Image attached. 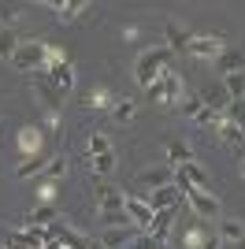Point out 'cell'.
<instances>
[{"label":"cell","instance_id":"6da1fadb","mask_svg":"<svg viewBox=\"0 0 245 249\" xmlns=\"http://www.w3.org/2000/svg\"><path fill=\"white\" fill-rule=\"evenodd\" d=\"M167 56H171V49H145L138 56V63H134V82L141 86V89H149L167 71Z\"/></svg>","mask_w":245,"mask_h":249},{"label":"cell","instance_id":"7a4b0ae2","mask_svg":"<svg viewBox=\"0 0 245 249\" xmlns=\"http://www.w3.org/2000/svg\"><path fill=\"white\" fill-rule=\"evenodd\" d=\"M45 52H49V45L45 41H22L19 49H15V56H11V67L15 71H26V74H37L45 71Z\"/></svg>","mask_w":245,"mask_h":249},{"label":"cell","instance_id":"3957f363","mask_svg":"<svg viewBox=\"0 0 245 249\" xmlns=\"http://www.w3.org/2000/svg\"><path fill=\"white\" fill-rule=\"evenodd\" d=\"M145 93L153 97L156 104H182V74H175V71H163L160 78H156Z\"/></svg>","mask_w":245,"mask_h":249},{"label":"cell","instance_id":"277c9868","mask_svg":"<svg viewBox=\"0 0 245 249\" xmlns=\"http://www.w3.org/2000/svg\"><path fill=\"white\" fill-rule=\"evenodd\" d=\"M122 201H126V194H122V190H112V186H104V190H101V205H97V212H101V219L108 223V227L130 223V219H126V208H122Z\"/></svg>","mask_w":245,"mask_h":249},{"label":"cell","instance_id":"5b68a950","mask_svg":"<svg viewBox=\"0 0 245 249\" xmlns=\"http://www.w3.org/2000/svg\"><path fill=\"white\" fill-rule=\"evenodd\" d=\"M186 52H190V56H197V60H219V56L227 52V45H223V37H219V34H197V37H190Z\"/></svg>","mask_w":245,"mask_h":249},{"label":"cell","instance_id":"8992f818","mask_svg":"<svg viewBox=\"0 0 245 249\" xmlns=\"http://www.w3.org/2000/svg\"><path fill=\"white\" fill-rule=\"evenodd\" d=\"M134 238H141V227H134V223H119V227H104V234H101L97 246H101V249H126Z\"/></svg>","mask_w":245,"mask_h":249},{"label":"cell","instance_id":"52a82bcc","mask_svg":"<svg viewBox=\"0 0 245 249\" xmlns=\"http://www.w3.org/2000/svg\"><path fill=\"white\" fill-rule=\"evenodd\" d=\"M45 231H49V242H56V246H63V249H93L89 242L82 238L78 231H71L67 223H63V219H52Z\"/></svg>","mask_w":245,"mask_h":249},{"label":"cell","instance_id":"ba28073f","mask_svg":"<svg viewBox=\"0 0 245 249\" xmlns=\"http://www.w3.org/2000/svg\"><path fill=\"white\" fill-rule=\"evenodd\" d=\"M182 194H186V201L193 205V212L201 219H215L219 216V197H215V194H201V190H190V186H182Z\"/></svg>","mask_w":245,"mask_h":249},{"label":"cell","instance_id":"9c48e42d","mask_svg":"<svg viewBox=\"0 0 245 249\" xmlns=\"http://www.w3.org/2000/svg\"><path fill=\"white\" fill-rule=\"evenodd\" d=\"M45 78H49V86H52V89H56L60 97L74 89V67H71L67 60H63V63H52L49 71H45Z\"/></svg>","mask_w":245,"mask_h":249},{"label":"cell","instance_id":"30bf717a","mask_svg":"<svg viewBox=\"0 0 245 249\" xmlns=\"http://www.w3.org/2000/svg\"><path fill=\"white\" fill-rule=\"evenodd\" d=\"M122 208H126V219H130L134 227L149 231V223H153V208L145 205V197H130V194H126V201H122Z\"/></svg>","mask_w":245,"mask_h":249},{"label":"cell","instance_id":"8fae6325","mask_svg":"<svg viewBox=\"0 0 245 249\" xmlns=\"http://www.w3.org/2000/svg\"><path fill=\"white\" fill-rule=\"evenodd\" d=\"M178 194H182V190L175 186H160V190H153V194H149V197H145V205L153 208V212H160V208H175V201H178Z\"/></svg>","mask_w":245,"mask_h":249},{"label":"cell","instance_id":"7c38bea8","mask_svg":"<svg viewBox=\"0 0 245 249\" xmlns=\"http://www.w3.org/2000/svg\"><path fill=\"white\" fill-rule=\"evenodd\" d=\"M34 93L41 97V104H45L49 112H56V108H60V101H63V97H60V93H56V89H52V86H49V78H45V71H37V74H34Z\"/></svg>","mask_w":245,"mask_h":249},{"label":"cell","instance_id":"4fadbf2b","mask_svg":"<svg viewBox=\"0 0 245 249\" xmlns=\"http://www.w3.org/2000/svg\"><path fill=\"white\" fill-rule=\"evenodd\" d=\"M49 8L60 15V22H71L86 11V4H82V0H49Z\"/></svg>","mask_w":245,"mask_h":249},{"label":"cell","instance_id":"5bb4252c","mask_svg":"<svg viewBox=\"0 0 245 249\" xmlns=\"http://www.w3.org/2000/svg\"><path fill=\"white\" fill-rule=\"evenodd\" d=\"M201 104H204V108H215V112H223L227 104H230V97H227L223 86H208V89H201Z\"/></svg>","mask_w":245,"mask_h":249},{"label":"cell","instance_id":"9a60e30c","mask_svg":"<svg viewBox=\"0 0 245 249\" xmlns=\"http://www.w3.org/2000/svg\"><path fill=\"white\" fill-rule=\"evenodd\" d=\"M171 171H163V167H153V171H141L138 175V182L141 186H149V190H160V186H171Z\"/></svg>","mask_w":245,"mask_h":249},{"label":"cell","instance_id":"2e32d148","mask_svg":"<svg viewBox=\"0 0 245 249\" xmlns=\"http://www.w3.org/2000/svg\"><path fill=\"white\" fill-rule=\"evenodd\" d=\"M163 34H167V49H171V52H186L190 37H193V34L178 30V22H167V26H163Z\"/></svg>","mask_w":245,"mask_h":249},{"label":"cell","instance_id":"e0dca14e","mask_svg":"<svg viewBox=\"0 0 245 249\" xmlns=\"http://www.w3.org/2000/svg\"><path fill=\"white\" fill-rule=\"evenodd\" d=\"M15 234H19L30 249H45V246H49V231H45V227H22V231H15Z\"/></svg>","mask_w":245,"mask_h":249},{"label":"cell","instance_id":"ac0fdd59","mask_svg":"<svg viewBox=\"0 0 245 249\" xmlns=\"http://www.w3.org/2000/svg\"><path fill=\"white\" fill-rule=\"evenodd\" d=\"M223 119L227 123H234L238 130H245V97H234V101L223 108Z\"/></svg>","mask_w":245,"mask_h":249},{"label":"cell","instance_id":"d6986e66","mask_svg":"<svg viewBox=\"0 0 245 249\" xmlns=\"http://www.w3.org/2000/svg\"><path fill=\"white\" fill-rule=\"evenodd\" d=\"M219 71H223V78L245 71V52H223V56H219Z\"/></svg>","mask_w":245,"mask_h":249},{"label":"cell","instance_id":"ffe728a7","mask_svg":"<svg viewBox=\"0 0 245 249\" xmlns=\"http://www.w3.org/2000/svg\"><path fill=\"white\" fill-rule=\"evenodd\" d=\"M245 238V227L242 223H238V219H223V223H219V242H242Z\"/></svg>","mask_w":245,"mask_h":249},{"label":"cell","instance_id":"44dd1931","mask_svg":"<svg viewBox=\"0 0 245 249\" xmlns=\"http://www.w3.org/2000/svg\"><path fill=\"white\" fill-rule=\"evenodd\" d=\"M89 171H93V175H112V171H115V153L89 156Z\"/></svg>","mask_w":245,"mask_h":249},{"label":"cell","instance_id":"7402d4cb","mask_svg":"<svg viewBox=\"0 0 245 249\" xmlns=\"http://www.w3.org/2000/svg\"><path fill=\"white\" fill-rule=\"evenodd\" d=\"M52 219H60V216H56V208H52V205H37V208L30 212V219H26V223H30V227H49Z\"/></svg>","mask_w":245,"mask_h":249},{"label":"cell","instance_id":"603a6c76","mask_svg":"<svg viewBox=\"0 0 245 249\" xmlns=\"http://www.w3.org/2000/svg\"><path fill=\"white\" fill-rule=\"evenodd\" d=\"M108 104H115V97L108 93V86H97V89L86 93V108H108Z\"/></svg>","mask_w":245,"mask_h":249},{"label":"cell","instance_id":"cb8c5ba5","mask_svg":"<svg viewBox=\"0 0 245 249\" xmlns=\"http://www.w3.org/2000/svg\"><path fill=\"white\" fill-rule=\"evenodd\" d=\"M134 108H138V104H134L130 97H122V101L112 104V119H115V123H130V119H134Z\"/></svg>","mask_w":245,"mask_h":249},{"label":"cell","instance_id":"d4e9b609","mask_svg":"<svg viewBox=\"0 0 245 249\" xmlns=\"http://www.w3.org/2000/svg\"><path fill=\"white\" fill-rule=\"evenodd\" d=\"M219 138H223L227 145L245 149V130H238V126H234V123H227V119H223V126H219Z\"/></svg>","mask_w":245,"mask_h":249},{"label":"cell","instance_id":"484cf974","mask_svg":"<svg viewBox=\"0 0 245 249\" xmlns=\"http://www.w3.org/2000/svg\"><path fill=\"white\" fill-rule=\"evenodd\" d=\"M223 89H227V97H230V101H234V97H245V71L227 74V78H223Z\"/></svg>","mask_w":245,"mask_h":249},{"label":"cell","instance_id":"4316f807","mask_svg":"<svg viewBox=\"0 0 245 249\" xmlns=\"http://www.w3.org/2000/svg\"><path fill=\"white\" fill-rule=\"evenodd\" d=\"M37 171H45V160H41V156H26V160L15 167V175H19V178H30V175H37Z\"/></svg>","mask_w":245,"mask_h":249},{"label":"cell","instance_id":"83f0119b","mask_svg":"<svg viewBox=\"0 0 245 249\" xmlns=\"http://www.w3.org/2000/svg\"><path fill=\"white\" fill-rule=\"evenodd\" d=\"M167 160H171L175 167H182L186 160H190V145H182V142H167Z\"/></svg>","mask_w":245,"mask_h":249},{"label":"cell","instance_id":"f1b7e54d","mask_svg":"<svg viewBox=\"0 0 245 249\" xmlns=\"http://www.w3.org/2000/svg\"><path fill=\"white\" fill-rule=\"evenodd\" d=\"M19 145H22V153H30V149L37 153V145H41V130H37V126H26V130L19 134Z\"/></svg>","mask_w":245,"mask_h":249},{"label":"cell","instance_id":"f546056e","mask_svg":"<svg viewBox=\"0 0 245 249\" xmlns=\"http://www.w3.org/2000/svg\"><path fill=\"white\" fill-rule=\"evenodd\" d=\"M193 119H197L201 126H215V130L223 126V112H215V108H201V112H197Z\"/></svg>","mask_w":245,"mask_h":249},{"label":"cell","instance_id":"4dcf8cb0","mask_svg":"<svg viewBox=\"0 0 245 249\" xmlns=\"http://www.w3.org/2000/svg\"><path fill=\"white\" fill-rule=\"evenodd\" d=\"M101 153H112V142H108V134L93 130L89 134V156H101Z\"/></svg>","mask_w":245,"mask_h":249},{"label":"cell","instance_id":"1f68e13d","mask_svg":"<svg viewBox=\"0 0 245 249\" xmlns=\"http://www.w3.org/2000/svg\"><path fill=\"white\" fill-rule=\"evenodd\" d=\"M15 49H19V37H15L11 30H0V56H4V60H11V56H15Z\"/></svg>","mask_w":245,"mask_h":249},{"label":"cell","instance_id":"d6a6232c","mask_svg":"<svg viewBox=\"0 0 245 249\" xmlns=\"http://www.w3.org/2000/svg\"><path fill=\"white\" fill-rule=\"evenodd\" d=\"M63 171H67V160H63V156H52L49 164H45V175L49 178H60Z\"/></svg>","mask_w":245,"mask_h":249},{"label":"cell","instance_id":"836d02e7","mask_svg":"<svg viewBox=\"0 0 245 249\" xmlns=\"http://www.w3.org/2000/svg\"><path fill=\"white\" fill-rule=\"evenodd\" d=\"M178 108H182V115H190V119H193V115L201 112L204 104H201V97H190V101H182V104H178Z\"/></svg>","mask_w":245,"mask_h":249},{"label":"cell","instance_id":"e575fe53","mask_svg":"<svg viewBox=\"0 0 245 249\" xmlns=\"http://www.w3.org/2000/svg\"><path fill=\"white\" fill-rule=\"evenodd\" d=\"M19 19V11L15 8H0V22H4V30H11V22Z\"/></svg>","mask_w":245,"mask_h":249},{"label":"cell","instance_id":"d590c367","mask_svg":"<svg viewBox=\"0 0 245 249\" xmlns=\"http://www.w3.org/2000/svg\"><path fill=\"white\" fill-rule=\"evenodd\" d=\"M45 249H63V246H56V242H49V246H45Z\"/></svg>","mask_w":245,"mask_h":249},{"label":"cell","instance_id":"8d00e7d4","mask_svg":"<svg viewBox=\"0 0 245 249\" xmlns=\"http://www.w3.org/2000/svg\"><path fill=\"white\" fill-rule=\"evenodd\" d=\"M238 171H242V178H245V160H242V164H238Z\"/></svg>","mask_w":245,"mask_h":249},{"label":"cell","instance_id":"74e56055","mask_svg":"<svg viewBox=\"0 0 245 249\" xmlns=\"http://www.w3.org/2000/svg\"><path fill=\"white\" fill-rule=\"evenodd\" d=\"M238 249H245V238H242V242H238Z\"/></svg>","mask_w":245,"mask_h":249},{"label":"cell","instance_id":"f35d334b","mask_svg":"<svg viewBox=\"0 0 245 249\" xmlns=\"http://www.w3.org/2000/svg\"><path fill=\"white\" fill-rule=\"evenodd\" d=\"M0 249H4V246H0Z\"/></svg>","mask_w":245,"mask_h":249}]
</instances>
